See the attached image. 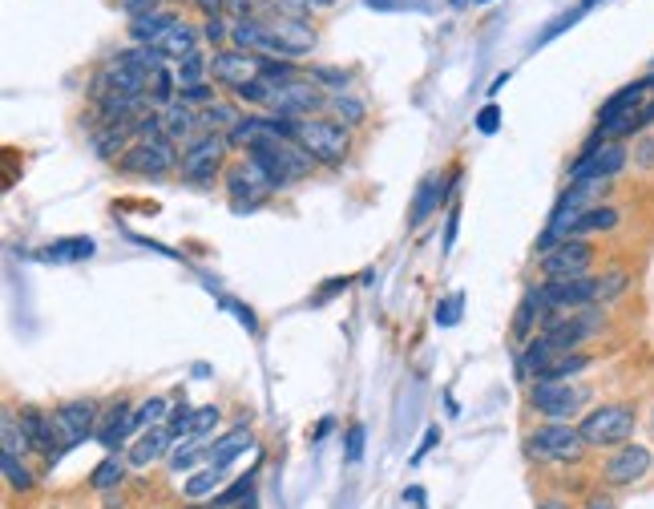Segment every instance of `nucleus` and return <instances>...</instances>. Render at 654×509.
Segmentation results:
<instances>
[{
	"label": "nucleus",
	"instance_id": "nucleus-2",
	"mask_svg": "<svg viewBox=\"0 0 654 509\" xmlns=\"http://www.w3.org/2000/svg\"><path fill=\"white\" fill-rule=\"evenodd\" d=\"M247 158H255L267 170L275 190L295 182V178H303V174H311V162H315L307 150H299L291 138H279V134H263L255 146H247Z\"/></svg>",
	"mask_w": 654,
	"mask_h": 509
},
{
	"label": "nucleus",
	"instance_id": "nucleus-14",
	"mask_svg": "<svg viewBox=\"0 0 654 509\" xmlns=\"http://www.w3.org/2000/svg\"><path fill=\"white\" fill-rule=\"evenodd\" d=\"M146 85H150V77L142 73V69H134L126 57H114L101 73H97V81H93V97L101 101V97H109V93H122V97H146Z\"/></svg>",
	"mask_w": 654,
	"mask_h": 509
},
{
	"label": "nucleus",
	"instance_id": "nucleus-30",
	"mask_svg": "<svg viewBox=\"0 0 654 509\" xmlns=\"http://www.w3.org/2000/svg\"><path fill=\"white\" fill-rule=\"evenodd\" d=\"M89 255H93V239H61V243L41 251V259H49V263H77Z\"/></svg>",
	"mask_w": 654,
	"mask_h": 509
},
{
	"label": "nucleus",
	"instance_id": "nucleus-13",
	"mask_svg": "<svg viewBox=\"0 0 654 509\" xmlns=\"http://www.w3.org/2000/svg\"><path fill=\"white\" fill-rule=\"evenodd\" d=\"M327 106V97H323V89L315 85V81H287V85H279L275 89V97H271V114L275 118H311V114H319Z\"/></svg>",
	"mask_w": 654,
	"mask_h": 509
},
{
	"label": "nucleus",
	"instance_id": "nucleus-22",
	"mask_svg": "<svg viewBox=\"0 0 654 509\" xmlns=\"http://www.w3.org/2000/svg\"><path fill=\"white\" fill-rule=\"evenodd\" d=\"M166 61H182V57H190V53H198V33L186 25V21H178L174 29H166L162 37H158V45H154Z\"/></svg>",
	"mask_w": 654,
	"mask_h": 509
},
{
	"label": "nucleus",
	"instance_id": "nucleus-58",
	"mask_svg": "<svg viewBox=\"0 0 654 509\" xmlns=\"http://www.w3.org/2000/svg\"><path fill=\"white\" fill-rule=\"evenodd\" d=\"M436 437H441V429H428V433H424V445H420V453H416L412 461H424V453H428V449L436 445Z\"/></svg>",
	"mask_w": 654,
	"mask_h": 509
},
{
	"label": "nucleus",
	"instance_id": "nucleus-42",
	"mask_svg": "<svg viewBox=\"0 0 654 509\" xmlns=\"http://www.w3.org/2000/svg\"><path fill=\"white\" fill-rule=\"evenodd\" d=\"M461 308H465V295L457 291V295H449V299L441 303V308H436V324H441V328H453V324L461 320Z\"/></svg>",
	"mask_w": 654,
	"mask_h": 509
},
{
	"label": "nucleus",
	"instance_id": "nucleus-45",
	"mask_svg": "<svg viewBox=\"0 0 654 509\" xmlns=\"http://www.w3.org/2000/svg\"><path fill=\"white\" fill-rule=\"evenodd\" d=\"M214 425H218V409H214V404H206V409H194V417H190V433H186V437L194 441V437H202V433L214 429Z\"/></svg>",
	"mask_w": 654,
	"mask_h": 509
},
{
	"label": "nucleus",
	"instance_id": "nucleus-39",
	"mask_svg": "<svg viewBox=\"0 0 654 509\" xmlns=\"http://www.w3.org/2000/svg\"><path fill=\"white\" fill-rule=\"evenodd\" d=\"M178 101H186V106H214V89L206 85V81H198V85H182L178 89Z\"/></svg>",
	"mask_w": 654,
	"mask_h": 509
},
{
	"label": "nucleus",
	"instance_id": "nucleus-49",
	"mask_svg": "<svg viewBox=\"0 0 654 509\" xmlns=\"http://www.w3.org/2000/svg\"><path fill=\"white\" fill-rule=\"evenodd\" d=\"M202 37H206L210 45H223V41L231 37V29H227V21H223V17H206V25H202Z\"/></svg>",
	"mask_w": 654,
	"mask_h": 509
},
{
	"label": "nucleus",
	"instance_id": "nucleus-16",
	"mask_svg": "<svg viewBox=\"0 0 654 509\" xmlns=\"http://www.w3.org/2000/svg\"><path fill=\"white\" fill-rule=\"evenodd\" d=\"M53 433L61 449H73L93 437V404L89 400H69L53 413Z\"/></svg>",
	"mask_w": 654,
	"mask_h": 509
},
{
	"label": "nucleus",
	"instance_id": "nucleus-6",
	"mask_svg": "<svg viewBox=\"0 0 654 509\" xmlns=\"http://www.w3.org/2000/svg\"><path fill=\"white\" fill-rule=\"evenodd\" d=\"M602 138H606V134L598 130L594 142L586 146V154L574 162V170H570L574 182H610V178L626 166V158H630L626 146H622V142H602Z\"/></svg>",
	"mask_w": 654,
	"mask_h": 509
},
{
	"label": "nucleus",
	"instance_id": "nucleus-50",
	"mask_svg": "<svg viewBox=\"0 0 654 509\" xmlns=\"http://www.w3.org/2000/svg\"><path fill=\"white\" fill-rule=\"evenodd\" d=\"M497 126H501V110L489 101V106L477 114V130H481V134H497Z\"/></svg>",
	"mask_w": 654,
	"mask_h": 509
},
{
	"label": "nucleus",
	"instance_id": "nucleus-18",
	"mask_svg": "<svg viewBox=\"0 0 654 509\" xmlns=\"http://www.w3.org/2000/svg\"><path fill=\"white\" fill-rule=\"evenodd\" d=\"M21 425H25V437H29V445L45 457V461H57L65 449L57 445V433H53V417H45V413H37V409H25L21 413Z\"/></svg>",
	"mask_w": 654,
	"mask_h": 509
},
{
	"label": "nucleus",
	"instance_id": "nucleus-46",
	"mask_svg": "<svg viewBox=\"0 0 654 509\" xmlns=\"http://www.w3.org/2000/svg\"><path fill=\"white\" fill-rule=\"evenodd\" d=\"M626 291V271H610L606 279H598V299L606 303V299H618Z\"/></svg>",
	"mask_w": 654,
	"mask_h": 509
},
{
	"label": "nucleus",
	"instance_id": "nucleus-1",
	"mask_svg": "<svg viewBox=\"0 0 654 509\" xmlns=\"http://www.w3.org/2000/svg\"><path fill=\"white\" fill-rule=\"evenodd\" d=\"M646 93H650V81H634L618 89L598 114V130L606 138H626V134L646 130L654 122V101H646Z\"/></svg>",
	"mask_w": 654,
	"mask_h": 509
},
{
	"label": "nucleus",
	"instance_id": "nucleus-4",
	"mask_svg": "<svg viewBox=\"0 0 654 509\" xmlns=\"http://www.w3.org/2000/svg\"><path fill=\"white\" fill-rule=\"evenodd\" d=\"M582 441L594 449H610V445H626L634 433V409L630 404H602V409L586 413L578 425Z\"/></svg>",
	"mask_w": 654,
	"mask_h": 509
},
{
	"label": "nucleus",
	"instance_id": "nucleus-27",
	"mask_svg": "<svg viewBox=\"0 0 654 509\" xmlns=\"http://www.w3.org/2000/svg\"><path fill=\"white\" fill-rule=\"evenodd\" d=\"M198 126L206 130V134H231L235 126H239V114H235V106H227V101H214V106H206L202 114H198Z\"/></svg>",
	"mask_w": 654,
	"mask_h": 509
},
{
	"label": "nucleus",
	"instance_id": "nucleus-41",
	"mask_svg": "<svg viewBox=\"0 0 654 509\" xmlns=\"http://www.w3.org/2000/svg\"><path fill=\"white\" fill-rule=\"evenodd\" d=\"M5 477H9V485L21 489V493L33 489V473L21 465V457H9V453H5Z\"/></svg>",
	"mask_w": 654,
	"mask_h": 509
},
{
	"label": "nucleus",
	"instance_id": "nucleus-5",
	"mask_svg": "<svg viewBox=\"0 0 654 509\" xmlns=\"http://www.w3.org/2000/svg\"><path fill=\"white\" fill-rule=\"evenodd\" d=\"M529 400H533V409H537L541 417H550V421L566 425L570 417H578V413L586 409L590 388L566 384V380H537L533 392H529Z\"/></svg>",
	"mask_w": 654,
	"mask_h": 509
},
{
	"label": "nucleus",
	"instance_id": "nucleus-10",
	"mask_svg": "<svg viewBox=\"0 0 654 509\" xmlns=\"http://www.w3.org/2000/svg\"><path fill=\"white\" fill-rule=\"evenodd\" d=\"M223 154H227V138L223 134H198L186 146V154H182V178L198 182V186L214 182L218 166H223Z\"/></svg>",
	"mask_w": 654,
	"mask_h": 509
},
{
	"label": "nucleus",
	"instance_id": "nucleus-57",
	"mask_svg": "<svg viewBox=\"0 0 654 509\" xmlns=\"http://www.w3.org/2000/svg\"><path fill=\"white\" fill-rule=\"evenodd\" d=\"M194 5H198L206 17H218V13H223V0H194Z\"/></svg>",
	"mask_w": 654,
	"mask_h": 509
},
{
	"label": "nucleus",
	"instance_id": "nucleus-15",
	"mask_svg": "<svg viewBox=\"0 0 654 509\" xmlns=\"http://www.w3.org/2000/svg\"><path fill=\"white\" fill-rule=\"evenodd\" d=\"M259 65H263V57H259V53H243V49H218V53L210 57V77H214L218 85H231V89H239V85H247V81H255V77H259Z\"/></svg>",
	"mask_w": 654,
	"mask_h": 509
},
{
	"label": "nucleus",
	"instance_id": "nucleus-32",
	"mask_svg": "<svg viewBox=\"0 0 654 509\" xmlns=\"http://www.w3.org/2000/svg\"><path fill=\"white\" fill-rule=\"evenodd\" d=\"M327 110H336L344 118V126H360L364 122V101H356L352 93H332V97H327Z\"/></svg>",
	"mask_w": 654,
	"mask_h": 509
},
{
	"label": "nucleus",
	"instance_id": "nucleus-26",
	"mask_svg": "<svg viewBox=\"0 0 654 509\" xmlns=\"http://www.w3.org/2000/svg\"><path fill=\"white\" fill-rule=\"evenodd\" d=\"M194 126H198V114L186 106V101H174V106L162 110V130H166L170 142H174V138H186Z\"/></svg>",
	"mask_w": 654,
	"mask_h": 509
},
{
	"label": "nucleus",
	"instance_id": "nucleus-38",
	"mask_svg": "<svg viewBox=\"0 0 654 509\" xmlns=\"http://www.w3.org/2000/svg\"><path fill=\"white\" fill-rule=\"evenodd\" d=\"M206 73H210V61H206L202 53L182 57V61H178V89H182V85H198Z\"/></svg>",
	"mask_w": 654,
	"mask_h": 509
},
{
	"label": "nucleus",
	"instance_id": "nucleus-61",
	"mask_svg": "<svg viewBox=\"0 0 654 509\" xmlns=\"http://www.w3.org/2000/svg\"><path fill=\"white\" fill-rule=\"evenodd\" d=\"M477 5H489V0H477Z\"/></svg>",
	"mask_w": 654,
	"mask_h": 509
},
{
	"label": "nucleus",
	"instance_id": "nucleus-44",
	"mask_svg": "<svg viewBox=\"0 0 654 509\" xmlns=\"http://www.w3.org/2000/svg\"><path fill=\"white\" fill-rule=\"evenodd\" d=\"M130 130L138 134V142H142V138H162V134H166V130H162V110H150V114H142V118H138Z\"/></svg>",
	"mask_w": 654,
	"mask_h": 509
},
{
	"label": "nucleus",
	"instance_id": "nucleus-33",
	"mask_svg": "<svg viewBox=\"0 0 654 509\" xmlns=\"http://www.w3.org/2000/svg\"><path fill=\"white\" fill-rule=\"evenodd\" d=\"M166 413H170V409H166V400H162V396H150V400L142 404V409L134 413V429H142V433H146V429H158L162 421H170Z\"/></svg>",
	"mask_w": 654,
	"mask_h": 509
},
{
	"label": "nucleus",
	"instance_id": "nucleus-40",
	"mask_svg": "<svg viewBox=\"0 0 654 509\" xmlns=\"http://www.w3.org/2000/svg\"><path fill=\"white\" fill-rule=\"evenodd\" d=\"M311 9H315L311 0H271V13L275 17H291V21H307Z\"/></svg>",
	"mask_w": 654,
	"mask_h": 509
},
{
	"label": "nucleus",
	"instance_id": "nucleus-17",
	"mask_svg": "<svg viewBox=\"0 0 654 509\" xmlns=\"http://www.w3.org/2000/svg\"><path fill=\"white\" fill-rule=\"evenodd\" d=\"M650 461H654V457H650L646 445H630V441H626V445L606 461V481H610V485H634V481H642V477L650 473Z\"/></svg>",
	"mask_w": 654,
	"mask_h": 509
},
{
	"label": "nucleus",
	"instance_id": "nucleus-48",
	"mask_svg": "<svg viewBox=\"0 0 654 509\" xmlns=\"http://www.w3.org/2000/svg\"><path fill=\"white\" fill-rule=\"evenodd\" d=\"M227 9L235 13V21H263V0H227Z\"/></svg>",
	"mask_w": 654,
	"mask_h": 509
},
{
	"label": "nucleus",
	"instance_id": "nucleus-11",
	"mask_svg": "<svg viewBox=\"0 0 654 509\" xmlns=\"http://www.w3.org/2000/svg\"><path fill=\"white\" fill-rule=\"evenodd\" d=\"M174 162H178V154H174V142L166 134L162 138H142L122 154V170L142 174V178H162L166 170H174Z\"/></svg>",
	"mask_w": 654,
	"mask_h": 509
},
{
	"label": "nucleus",
	"instance_id": "nucleus-23",
	"mask_svg": "<svg viewBox=\"0 0 654 509\" xmlns=\"http://www.w3.org/2000/svg\"><path fill=\"white\" fill-rule=\"evenodd\" d=\"M134 433V413L126 409V404H114L109 409V425L97 433V441L105 445V449H122V441Z\"/></svg>",
	"mask_w": 654,
	"mask_h": 509
},
{
	"label": "nucleus",
	"instance_id": "nucleus-35",
	"mask_svg": "<svg viewBox=\"0 0 654 509\" xmlns=\"http://www.w3.org/2000/svg\"><path fill=\"white\" fill-rule=\"evenodd\" d=\"M259 77H263V81H271V85L279 89V85H287V81H299V69H295L291 61H279V57H263V65H259Z\"/></svg>",
	"mask_w": 654,
	"mask_h": 509
},
{
	"label": "nucleus",
	"instance_id": "nucleus-60",
	"mask_svg": "<svg viewBox=\"0 0 654 509\" xmlns=\"http://www.w3.org/2000/svg\"><path fill=\"white\" fill-rule=\"evenodd\" d=\"M537 509H574V505H566V501H541Z\"/></svg>",
	"mask_w": 654,
	"mask_h": 509
},
{
	"label": "nucleus",
	"instance_id": "nucleus-37",
	"mask_svg": "<svg viewBox=\"0 0 654 509\" xmlns=\"http://www.w3.org/2000/svg\"><path fill=\"white\" fill-rule=\"evenodd\" d=\"M122 477H126V465H122L118 457H105V461L93 469V477H89V481H93V489H114Z\"/></svg>",
	"mask_w": 654,
	"mask_h": 509
},
{
	"label": "nucleus",
	"instance_id": "nucleus-7",
	"mask_svg": "<svg viewBox=\"0 0 654 509\" xmlns=\"http://www.w3.org/2000/svg\"><path fill=\"white\" fill-rule=\"evenodd\" d=\"M602 332V312H594V308H582V312H574V316H545V324H541V336L550 340L558 352H574L582 340H590V336H598Z\"/></svg>",
	"mask_w": 654,
	"mask_h": 509
},
{
	"label": "nucleus",
	"instance_id": "nucleus-56",
	"mask_svg": "<svg viewBox=\"0 0 654 509\" xmlns=\"http://www.w3.org/2000/svg\"><path fill=\"white\" fill-rule=\"evenodd\" d=\"M122 5H126L130 17H138V13H146V9H158V0H122Z\"/></svg>",
	"mask_w": 654,
	"mask_h": 509
},
{
	"label": "nucleus",
	"instance_id": "nucleus-59",
	"mask_svg": "<svg viewBox=\"0 0 654 509\" xmlns=\"http://www.w3.org/2000/svg\"><path fill=\"white\" fill-rule=\"evenodd\" d=\"M586 509H618V505H614L610 497H590V501H586Z\"/></svg>",
	"mask_w": 654,
	"mask_h": 509
},
{
	"label": "nucleus",
	"instance_id": "nucleus-53",
	"mask_svg": "<svg viewBox=\"0 0 654 509\" xmlns=\"http://www.w3.org/2000/svg\"><path fill=\"white\" fill-rule=\"evenodd\" d=\"M311 77H315V81H327V85H336L340 93H344V85H348V73H340V69H311Z\"/></svg>",
	"mask_w": 654,
	"mask_h": 509
},
{
	"label": "nucleus",
	"instance_id": "nucleus-54",
	"mask_svg": "<svg viewBox=\"0 0 654 509\" xmlns=\"http://www.w3.org/2000/svg\"><path fill=\"white\" fill-rule=\"evenodd\" d=\"M227 308L239 316V324H243L247 332H255V328H259V324H255V316H251V308H243V303H235V299H227Z\"/></svg>",
	"mask_w": 654,
	"mask_h": 509
},
{
	"label": "nucleus",
	"instance_id": "nucleus-3",
	"mask_svg": "<svg viewBox=\"0 0 654 509\" xmlns=\"http://www.w3.org/2000/svg\"><path fill=\"white\" fill-rule=\"evenodd\" d=\"M291 142L323 166H340L348 158V130H344V122H332V118H295Z\"/></svg>",
	"mask_w": 654,
	"mask_h": 509
},
{
	"label": "nucleus",
	"instance_id": "nucleus-29",
	"mask_svg": "<svg viewBox=\"0 0 654 509\" xmlns=\"http://www.w3.org/2000/svg\"><path fill=\"white\" fill-rule=\"evenodd\" d=\"M146 97L154 101L158 110L174 106V101H178V73H170V69H158V73L150 77V85H146Z\"/></svg>",
	"mask_w": 654,
	"mask_h": 509
},
{
	"label": "nucleus",
	"instance_id": "nucleus-21",
	"mask_svg": "<svg viewBox=\"0 0 654 509\" xmlns=\"http://www.w3.org/2000/svg\"><path fill=\"white\" fill-rule=\"evenodd\" d=\"M251 449V433L247 429H231V433H223L210 449H206V461L214 465V469H227V465H235L243 453Z\"/></svg>",
	"mask_w": 654,
	"mask_h": 509
},
{
	"label": "nucleus",
	"instance_id": "nucleus-51",
	"mask_svg": "<svg viewBox=\"0 0 654 509\" xmlns=\"http://www.w3.org/2000/svg\"><path fill=\"white\" fill-rule=\"evenodd\" d=\"M364 437H368L364 425H352L348 429V461H360L364 457Z\"/></svg>",
	"mask_w": 654,
	"mask_h": 509
},
{
	"label": "nucleus",
	"instance_id": "nucleus-8",
	"mask_svg": "<svg viewBox=\"0 0 654 509\" xmlns=\"http://www.w3.org/2000/svg\"><path fill=\"white\" fill-rule=\"evenodd\" d=\"M525 449L533 457H541V461H578L586 453V441H582V433L574 425L550 421V425H541L537 433H529Z\"/></svg>",
	"mask_w": 654,
	"mask_h": 509
},
{
	"label": "nucleus",
	"instance_id": "nucleus-43",
	"mask_svg": "<svg viewBox=\"0 0 654 509\" xmlns=\"http://www.w3.org/2000/svg\"><path fill=\"white\" fill-rule=\"evenodd\" d=\"M218 473H223V469H202V473H194L190 481H186V493L190 497H202V493H210V489H218Z\"/></svg>",
	"mask_w": 654,
	"mask_h": 509
},
{
	"label": "nucleus",
	"instance_id": "nucleus-20",
	"mask_svg": "<svg viewBox=\"0 0 654 509\" xmlns=\"http://www.w3.org/2000/svg\"><path fill=\"white\" fill-rule=\"evenodd\" d=\"M170 453V429H146L134 445H130V465L134 469H146V465H154V461H162Z\"/></svg>",
	"mask_w": 654,
	"mask_h": 509
},
{
	"label": "nucleus",
	"instance_id": "nucleus-28",
	"mask_svg": "<svg viewBox=\"0 0 654 509\" xmlns=\"http://www.w3.org/2000/svg\"><path fill=\"white\" fill-rule=\"evenodd\" d=\"M231 41H235V49H243V53H263V41H267V21H235V29H231Z\"/></svg>",
	"mask_w": 654,
	"mask_h": 509
},
{
	"label": "nucleus",
	"instance_id": "nucleus-25",
	"mask_svg": "<svg viewBox=\"0 0 654 509\" xmlns=\"http://www.w3.org/2000/svg\"><path fill=\"white\" fill-rule=\"evenodd\" d=\"M586 368H590V356H582V352H562V356H554L550 364L537 372V380H570V376H578V372H586Z\"/></svg>",
	"mask_w": 654,
	"mask_h": 509
},
{
	"label": "nucleus",
	"instance_id": "nucleus-24",
	"mask_svg": "<svg viewBox=\"0 0 654 509\" xmlns=\"http://www.w3.org/2000/svg\"><path fill=\"white\" fill-rule=\"evenodd\" d=\"M618 227V211L614 207H590L578 215V223L570 227V239H586V235H598V231H614Z\"/></svg>",
	"mask_w": 654,
	"mask_h": 509
},
{
	"label": "nucleus",
	"instance_id": "nucleus-36",
	"mask_svg": "<svg viewBox=\"0 0 654 509\" xmlns=\"http://www.w3.org/2000/svg\"><path fill=\"white\" fill-rule=\"evenodd\" d=\"M235 97L243 101V106H271V97H275V85H271V81H263V77H255V81L239 85V89H235Z\"/></svg>",
	"mask_w": 654,
	"mask_h": 509
},
{
	"label": "nucleus",
	"instance_id": "nucleus-47",
	"mask_svg": "<svg viewBox=\"0 0 654 509\" xmlns=\"http://www.w3.org/2000/svg\"><path fill=\"white\" fill-rule=\"evenodd\" d=\"M190 417H194V409H190V404L182 400V404H178V409L170 413V421H166V429H170V437H186V433H190Z\"/></svg>",
	"mask_w": 654,
	"mask_h": 509
},
{
	"label": "nucleus",
	"instance_id": "nucleus-52",
	"mask_svg": "<svg viewBox=\"0 0 654 509\" xmlns=\"http://www.w3.org/2000/svg\"><path fill=\"white\" fill-rule=\"evenodd\" d=\"M198 453H202V449H198V445H194V441H190V445H182V449H178V453H174V457H170V465H174V469H178V473H182V469H190V465H194V461H198Z\"/></svg>",
	"mask_w": 654,
	"mask_h": 509
},
{
	"label": "nucleus",
	"instance_id": "nucleus-34",
	"mask_svg": "<svg viewBox=\"0 0 654 509\" xmlns=\"http://www.w3.org/2000/svg\"><path fill=\"white\" fill-rule=\"evenodd\" d=\"M0 437H5V453H9V457H21L25 449H33L29 437H25V425H21L17 417H5V421H0Z\"/></svg>",
	"mask_w": 654,
	"mask_h": 509
},
{
	"label": "nucleus",
	"instance_id": "nucleus-55",
	"mask_svg": "<svg viewBox=\"0 0 654 509\" xmlns=\"http://www.w3.org/2000/svg\"><path fill=\"white\" fill-rule=\"evenodd\" d=\"M634 158H638V166H646V170H654V142L646 138V142H638V150H634Z\"/></svg>",
	"mask_w": 654,
	"mask_h": 509
},
{
	"label": "nucleus",
	"instance_id": "nucleus-12",
	"mask_svg": "<svg viewBox=\"0 0 654 509\" xmlns=\"http://www.w3.org/2000/svg\"><path fill=\"white\" fill-rule=\"evenodd\" d=\"M594 263V247L586 239H562L541 255V275L545 279H582Z\"/></svg>",
	"mask_w": 654,
	"mask_h": 509
},
{
	"label": "nucleus",
	"instance_id": "nucleus-19",
	"mask_svg": "<svg viewBox=\"0 0 654 509\" xmlns=\"http://www.w3.org/2000/svg\"><path fill=\"white\" fill-rule=\"evenodd\" d=\"M174 25H178V17H174L170 9H146V13L130 17V37H134L138 45H158V37H162L166 29H174Z\"/></svg>",
	"mask_w": 654,
	"mask_h": 509
},
{
	"label": "nucleus",
	"instance_id": "nucleus-9",
	"mask_svg": "<svg viewBox=\"0 0 654 509\" xmlns=\"http://www.w3.org/2000/svg\"><path fill=\"white\" fill-rule=\"evenodd\" d=\"M315 29L307 21H291V17H271L267 21V41H263V57H303L315 49Z\"/></svg>",
	"mask_w": 654,
	"mask_h": 509
},
{
	"label": "nucleus",
	"instance_id": "nucleus-31",
	"mask_svg": "<svg viewBox=\"0 0 654 509\" xmlns=\"http://www.w3.org/2000/svg\"><path fill=\"white\" fill-rule=\"evenodd\" d=\"M445 202V186H441V178H428L424 186H420V198H416V207H412V227H420L436 207Z\"/></svg>",
	"mask_w": 654,
	"mask_h": 509
}]
</instances>
